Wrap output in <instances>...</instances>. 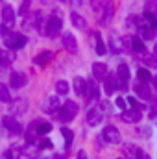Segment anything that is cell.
Returning a JSON list of instances; mask_svg holds the SVG:
<instances>
[{
  "instance_id": "cell-31",
  "label": "cell",
  "mask_w": 157,
  "mask_h": 159,
  "mask_svg": "<svg viewBox=\"0 0 157 159\" xmlns=\"http://www.w3.org/2000/svg\"><path fill=\"white\" fill-rule=\"evenodd\" d=\"M56 91H57L59 96H61V94H69V83H67L65 80H59V81L56 83Z\"/></svg>"
},
{
  "instance_id": "cell-47",
  "label": "cell",
  "mask_w": 157,
  "mask_h": 159,
  "mask_svg": "<svg viewBox=\"0 0 157 159\" xmlns=\"http://www.w3.org/2000/svg\"><path fill=\"white\" fill-rule=\"evenodd\" d=\"M54 159H63L61 156H54Z\"/></svg>"
},
{
  "instance_id": "cell-32",
  "label": "cell",
  "mask_w": 157,
  "mask_h": 159,
  "mask_svg": "<svg viewBox=\"0 0 157 159\" xmlns=\"http://www.w3.org/2000/svg\"><path fill=\"white\" fill-rule=\"evenodd\" d=\"M92 11H94V13H98V17H100V19L104 17L105 6H102V0H92Z\"/></svg>"
},
{
  "instance_id": "cell-22",
  "label": "cell",
  "mask_w": 157,
  "mask_h": 159,
  "mask_svg": "<svg viewBox=\"0 0 157 159\" xmlns=\"http://www.w3.org/2000/svg\"><path fill=\"white\" fill-rule=\"evenodd\" d=\"M135 93H137L139 98H144V100H150V98H152V91L148 89L146 83H139V85H135Z\"/></svg>"
},
{
  "instance_id": "cell-11",
  "label": "cell",
  "mask_w": 157,
  "mask_h": 159,
  "mask_svg": "<svg viewBox=\"0 0 157 159\" xmlns=\"http://www.w3.org/2000/svg\"><path fill=\"white\" fill-rule=\"evenodd\" d=\"M9 85H11L13 89H20L22 85H26V76H24L22 72H11V76H9Z\"/></svg>"
},
{
  "instance_id": "cell-21",
  "label": "cell",
  "mask_w": 157,
  "mask_h": 159,
  "mask_svg": "<svg viewBox=\"0 0 157 159\" xmlns=\"http://www.w3.org/2000/svg\"><path fill=\"white\" fill-rule=\"evenodd\" d=\"M124 154L128 156V159H141L142 150H139L135 144H126V146H124Z\"/></svg>"
},
{
  "instance_id": "cell-20",
  "label": "cell",
  "mask_w": 157,
  "mask_h": 159,
  "mask_svg": "<svg viewBox=\"0 0 157 159\" xmlns=\"http://www.w3.org/2000/svg\"><path fill=\"white\" fill-rule=\"evenodd\" d=\"M22 154H24L28 159H39L41 150H39V146H37V144H34V143H28V146L22 150Z\"/></svg>"
},
{
  "instance_id": "cell-42",
  "label": "cell",
  "mask_w": 157,
  "mask_h": 159,
  "mask_svg": "<svg viewBox=\"0 0 157 159\" xmlns=\"http://www.w3.org/2000/svg\"><path fill=\"white\" fill-rule=\"evenodd\" d=\"M154 9H155V2L154 0H148L146 2V13H152Z\"/></svg>"
},
{
  "instance_id": "cell-41",
  "label": "cell",
  "mask_w": 157,
  "mask_h": 159,
  "mask_svg": "<svg viewBox=\"0 0 157 159\" xmlns=\"http://www.w3.org/2000/svg\"><path fill=\"white\" fill-rule=\"evenodd\" d=\"M28 6H30V0H24V4L20 6L19 13H20V15H26V13H28Z\"/></svg>"
},
{
  "instance_id": "cell-13",
  "label": "cell",
  "mask_w": 157,
  "mask_h": 159,
  "mask_svg": "<svg viewBox=\"0 0 157 159\" xmlns=\"http://www.w3.org/2000/svg\"><path fill=\"white\" fill-rule=\"evenodd\" d=\"M104 119V115H102V111L96 107V109H91L89 113H87V124L89 126H98L100 122Z\"/></svg>"
},
{
  "instance_id": "cell-44",
  "label": "cell",
  "mask_w": 157,
  "mask_h": 159,
  "mask_svg": "<svg viewBox=\"0 0 157 159\" xmlns=\"http://www.w3.org/2000/svg\"><path fill=\"white\" fill-rule=\"evenodd\" d=\"M78 159H87V154H85V152H79V154H78Z\"/></svg>"
},
{
  "instance_id": "cell-16",
  "label": "cell",
  "mask_w": 157,
  "mask_h": 159,
  "mask_svg": "<svg viewBox=\"0 0 157 159\" xmlns=\"http://www.w3.org/2000/svg\"><path fill=\"white\" fill-rule=\"evenodd\" d=\"M98 83H96V80H87V98L89 100H96L98 98Z\"/></svg>"
},
{
  "instance_id": "cell-25",
  "label": "cell",
  "mask_w": 157,
  "mask_h": 159,
  "mask_svg": "<svg viewBox=\"0 0 157 159\" xmlns=\"http://www.w3.org/2000/svg\"><path fill=\"white\" fill-rule=\"evenodd\" d=\"M61 135L65 137V146L70 148V144H72V141H74V131L69 129V128H61Z\"/></svg>"
},
{
  "instance_id": "cell-19",
  "label": "cell",
  "mask_w": 157,
  "mask_h": 159,
  "mask_svg": "<svg viewBox=\"0 0 157 159\" xmlns=\"http://www.w3.org/2000/svg\"><path fill=\"white\" fill-rule=\"evenodd\" d=\"M52 57H54V52H50V50H44V52H41V54L35 57V59H34V61H35V65L44 67V65H48V63L52 61Z\"/></svg>"
},
{
  "instance_id": "cell-7",
  "label": "cell",
  "mask_w": 157,
  "mask_h": 159,
  "mask_svg": "<svg viewBox=\"0 0 157 159\" xmlns=\"http://www.w3.org/2000/svg\"><path fill=\"white\" fill-rule=\"evenodd\" d=\"M117 78L120 81V89H128V80H129V67L126 63H120L117 69Z\"/></svg>"
},
{
  "instance_id": "cell-10",
  "label": "cell",
  "mask_w": 157,
  "mask_h": 159,
  "mask_svg": "<svg viewBox=\"0 0 157 159\" xmlns=\"http://www.w3.org/2000/svg\"><path fill=\"white\" fill-rule=\"evenodd\" d=\"M2 124H4V128L9 129L11 133H20V131H22V126L19 124V120L15 119V117H4V119H2Z\"/></svg>"
},
{
  "instance_id": "cell-24",
  "label": "cell",
  "mask_w": 157,
  "mask_h": 159,
  "mask_svg": "<svg viewBox=\"0 0 157 159\" xmlns=\"http://www.w3.org/2000/svg\"><path fill=\"white\" fill-rule=\"evenodd\" d=\"M111 17H113V0H109V2L105 4V11H104V17L100 19V22L105 26V24L109 22V19H111Z\"/></svg>"
},
{
  "instance_id": "cell-35",
  "label": "cell",
  "mask_w": 157,
  "mask_h": 159,
  "mask_svg": "<svg viewBox=\"0 0 157 159\" xmlns=\"http://www.w3.org/2000/svg\"><path fill=\"white\" fill-rule=\"evenodd\" d=\"M142 59H144V63L148 65V67H152V69H157V57L155 56H150V54H142Z\"/></svg>"
},
{
  "instance_id": "cell-18",
  "label": "cell",
  "mask_w": 157,
  "mask_h": 159,
  "mask_svg": "<svg viewBox=\"0 0 157 159\" xmlns=\"http://www.w3.org/2000/svg\"><path fill=\"white\" fill-rule=\"evenodd\" d=\"M118 87H120V81L117 76H105V93L107 94H113Z\"/></svg>"
},
{
  "instance_id": "cell-2",
  "label": "cell",
  "mask_w": 157,
  "mask_h": 159,
  "mask_svg": "<svg viewBox=\"0 0 157 159\" xmlns=\"http://www.w3.org/2000/svg\"><path fill=\"white\" fill-rule=\"evenodd\" d=\"M61 28H63V20H61V17L59 15H52L50 19H48V22H46V35L48 37H56V35H59L61 34Z\"/></svg>"
},
{
  "instance_id": "cell-37",
  "label": "cell",
  "mask_w": 157,
  "mask_h": 159,
  "mask_svg": "<svg viewBox=\"0 0 157 159\" xmlns=\"http://www.w3.org/2000/svg\"><path fill=\"white\" fill-rule=\"evenodd\" d=\"M107 50H105V44H104V41L100 39V35H96V54H100V56H104Z\"/></svg>"
},
{
  "instance_id": "cell-23",
  "label": "cell",
  "mask_w": 157,
  "mask_h": 159,
  "mask_svg": "<svg viewBox=\"0 0 157 159\" xmlns=\"http://www.w3.org/2000/svg\"><path fill=\"white\" fill-rule=\"evenodd\" d=\"M24 135H26V141H28V143H35V139H39V133H37V122H32V124L28 126V129L24 131Z\"/></svg>"
},
{
  "instance_id": "cell-46",
  "label": "cell",
  "mask_w": 157,
  "mask_h": 159,
  "mask_svg": "<svg viewBox=\"0 0 157 159\" xmlns=\"http://www.w3.org/2000/svg\"><path fill=\"white\" fill-rule=\"evenodd\" d=\"M154 85H155V89H157V76L154 78Z\"/></svg>"
},
{
  "instance_id": "cell-26",
  "label": "cell",
  "mask_w": 157,
  "mask_h": 159,
  "mask_svg": "<svg viewBox=\"0 0 157 159\" xmlns=\"http://www.w3.org/2000/svg\"><path fill=\"white\" fill-rule=\"evenodd\" d=\"M137 78H139L141 83H148L150 80H154L152 78V74H150V70H148V69H142V67L137 70Z\"/></svg>"
},
{
  "instance_id": "cell-39",
  "label": "cell",
  "mask_w": 157,
  "mask_h": 159,
  "mask_svg": "<svg viewBox=\"0 0 157 159\" xmlns=\"http://www.w3.org/2000/svg\"><path fill=\"white\" fill-rule=\"evenodd\" d=\"M37 146H39V150H44V148H52V143H50L48 139H39V141H37Z\"/></svg>"
},
{
  "instance_id": "cell-30",
  "label": "cell",
  "mask_w": 157,
  "mask_h": 159,
  "mask_svg": "<svg viewBox=\"0 0 157 159\" xmlns=\"http://www.w3.org/2000/svg\"><path fill=\"white\" fill-rule=\"evenodd\" d=\"M20 150L19 148H9V150H6L4 154H2V157L0 159H19L20 157V154H19Z\"/></svg>"
},
{
  "instance_id": "cell-28",
  "label": "cell",
  "mask_w": 157,
  "mask_h": 159,
  "mask_svg": "<svg viewBox=\"0 0 157 159\" xmlns=\"http://www.w3.org/2000/svg\"><path fill=\"white\" fill-rule=\"evenodd\" d=\"M70 20H72V24H74L78 30H83V28H85V20H83V17L78 15V13H70Z\"/></svg>"
},
{
  "instance_id": "cell-36",
  "label": "cell",
  "mask_w": 157,
  "mask_h": 159,
  "mask_svg": "<svg viewBox=\"0 0 157 159\" xmlns=\"http://www.w3.org/2000/svg\"><path fill=\"white\" fill-rule=\"evenodd\" d=\"M111 50H115V52H120L122 50V41L118 39L117 35H111Z\"/></svg>"
},
{
  "instance_id": "cell-6",
  "label": "cell",
  "mask_w": 157,
  "mask_h": 159,
  "mask_svg": "<svg viewBox=\"0 0 157 159\" xmlns=\"http://www.w3.org/2000/svg\"><path fill=\"white\" fill-rule=\"evenodd\" d=\"M102 139H105V143H111V144H118L122 135L118 131V128L115 126H105L104 128V133H102Z\"/></svg>"
},
{
  "instance_id": "cell-29",
  "label": "cell",
  "mask_w": 157,
  "mask_h": 159,
  "mask_svg": "<svg viewBox=\"0 0 157 159\" xmlns=\"http://www.w3.org/2000/svg\"><path fill=\"white\" fill-rule=\"evenodd\" d=\"M37 122V133L39 135H46L50 129H52V126L48 124V122H44V120H35Z\"/></svg>"
},
{
  "instance_id": "cell-40",
  "label": "cell",
  "mask_w": 157,
  "mask_h": 159,
  "mask_svg": "<svg viewBox=\"0 0 157 159\" xmlns=\"http://www.w3.org/2000/svg\"><path fill=\"white\" fill-rule=\"evenodd\" d=\"M135 20H137V17H135V15H129V17L126 19V26H128V28H131V26H135V24H137Z\"/></svg>"
},
{
  "instance_id": "cell-14",
  "label": "cell",
  "mask_w": 157,
  "mask_h": 159,
  "mask_svg": "<svg viewBox=\"0 0 157 159\" xmlns=\"http://www.w3.org/2000/svg\"><path fill=\"white\" fill-rule=\"evenodd\" d=\"M2 22L6 26H11L15 22V11H13L11 6H4V9H2Z\"/></svg>"
},
{
  "instance_id": "cell-34",
  "label": "cell",
  "mask_w": 157,
  "mask_h": 159,
  "mask_svg": "<svg viewBox=\"0 0 157 159\" xmlns=\"http://www.w3.org/2000/svg\"><path fill=\"white\" fill-rule=\"evenodd\" d=\"M0 102H11V94H9V89L0 83Z\"/></svg>"
},
{
  "instance_id": "cell-1",
  "label": "cell",
  "mask_w": 157,
  "mask_h": 159,
  "mask_svg": "<svg viewBox=\"0 0 157 159\" xmlns=\"http://www.w3.org/2000/svg\"><path fill=\"white\" fill-rule=\"evenodd\" d=\"M76 115H78V104L72 102V100L65 102L61 106V109H59V119L63 120V122H70Z\"/></svg>"
},
{
  "instance_id": "cell-15",
  "label": "cell",
  "mask_w": 157,
  "mask_h": 159,
  "mask_svg": "<svg viewBox=\"0 0 157 159\" xmlns=\"http://www.w3.org/2000/svg\"><path fill=\"white\" fill-rule=\"evenodd\" d=\"M74 91L78 96H85L87 94V80L81 78V76H76L74 78Z\"/></svg>"
},
{
  "instance_id": "cell-38",
  "label": "cell",
  "mask_w": 157,
  "mask_h": 159,
  "mask_svg": "<svg viewBox=\"0 0 157 159\" xmlns=\"http://www.w3.org/2000/svg\"><path fill=\"white\" fill-rule=\"evenodd\" d=\"M128 104H129V106H133L135 109H144V106H142V104H139V100H137V98H133V96H128Z\"/></svg>"
},
{
  "instance_id": "cell-3",
  "label": "cell",
  "mask_w": 157,
  "mask_h": 159,
  "mask_svg": "<svg viewBox=\"0 0 157 159\" xmlns=\"http://www.w3.org/2000/svg\"><path fill=\"white\" fill-rule=\"evenodd\" d=\"M4 44L9 50H19V48H22L26 44V37L20 35V34H7L4 37Z\"/></svg>"
},
{
  "instance_id": "cell-17",
  "label": "cell",
  "mask_w": 157,
  "mask_h": 159,
  "mask_svg": "<svg viewBox=\"0 0 157 159\" xmlns=\"http://www.w3.org/2000/svg\"><path fill=\"white\" fill-rule=\"evenodd\" d=\"M92 76H94V80H105V76H107L105 63H94L92 65Z\"/></svg>"
},
{
  "instance_id": "cell-45",
  "label": "cell",
  "mask_w": 157,
  "mask_h": 159,
  "mask_svg": "<svg viewBox=\"0 0 157 159\" xmlns=\"http://www.w3.org/2000/svg\"><path fill=\"white\" fill-rule=\"evenodd\" d=\"M152 119H154V120L157 122V113H152Z\"/></svg>"
},
{
  "instance_id": "cell-8",
  "label": "cell",
  "mask_w": 157,
  "mask_h": 159,
  "mask_svg": "<svg viewBox=\"0 0 157 159\" xmlns=\"http://www.w3.org/2000/svg\"><path fill=\"white\" fill-rule=\"evenodd\" d=\"M137 26H139V37H141V39H144V41L154 39V28H152L148 22L139 20V22H137Z\"/></svg>"
},
{
  "instance_id": "cell-43",
  "label": "cell",
  "mask_w": 157,
  "mask_h": 159,
  "mask_svg": "<svg viewBox=\"0 0 157 159\" xmlns=\"http://www.w3.org/2000/svg\"><path fill=\"white\" fill-rule=\"evenodd\" d=\"M115 104H117V107H120V109H126V100L124 98H117Z\"/></svg>"
},
{
  "instance_id": "cell-9",
  "label": "cell",
  "mask_w": 157,
  "mask_h": 159,
  "mask_svg": "<svg viewBox=\"0 0 157 159\" xmlns=\"http://www.w3.org/2000/svg\"><path fill=\"white\" fill-rule=\"evenodd\" d=\"M61 39H63V46L70 52V54H76L78 52V43H76V37L72 35V34H63L61 35Z\"/></svg>"
},
{
  "instance_id": "cell-12",
  "label": "cell",
  "mask_w": 157,
  "mask_h": 159,
  "mask_svg": "<svg viewBox=\"0 0 157 159\" xmlns=\"http://www.w3.org/2000/svg\"><path fill=\"white\" fill-rule=\"evenodd\" d=\"M141 117H142V111H141V109H135V107L122 113V120H124V122H139Z\"/></svg>"
},
{
  "instance_id": "cell-33",
  "label": "cell",
  "mask_w": 157,
  "mask_h": 159,
  "mask_svg": "<svg viewBox=\"0 0 157 159\" xmlns=\"http://www.w3.org/2000/svg\"><path fill=\"white\" fill-rule=\"evenodd\" d=\"M9 63H11V54H9V50H2V48H0V65L7 67Z\"/></svg>"
},
{
  "instance_id": "cell-4",
  "label": "cell",
  "mask_w": 157,
  "mask_h": 159,
  "mask_svg": "<svg viewBox=\"0 0 157 159\" xmlns=\"http://www.w3.org/2000/svg\"><path fill=\"white\" fill-rule=\"evenodd\" d=\"M61 109V102H59V94L56 96H48L43 104V111L48 113V115H54V113H59Z\"/></svg>"
},
{
  "instance_id": "cell-27",
  "label": "cell",
  "mask_w": 157,
  "mask_h": 159,
  "mask_svg": "<svg viewBox=\"0 0 157 159\" xmlns=\"http://www.w3.org/2000/svg\"><path fill=\"white\" fill-rule=\"evenodd\" d=\"M131 48H133L135 52H139V54H144V52H146L144 43H142L141 37H133V39H131Z\"/></svg>"
},
{
  "instance_id": "cell-5",
  "label": "cell",
  "mask_w": 157,
  "mask_h": 159,
  "mask_svg": "<svg viewBox=\"0 0 157 159\" xmlns=\"http://www.w3.org/2000/svg\"><path fill=\"white\" fill-rule=\"evenodd\" d=\"M26 111H28V102L24 98H17V100H11L9 102V113H11V117L24 115Z\"/></svg>"
}]
</instances>
